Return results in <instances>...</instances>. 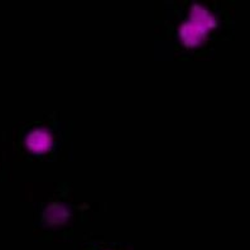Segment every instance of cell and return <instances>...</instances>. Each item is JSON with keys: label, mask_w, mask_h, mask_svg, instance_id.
<instances>
[{"label": "cell", "mask_w": 250, "mask_h": 250, "mask_svg": "<svg viewBox=\"0 0 250 250\" xmlns=\"http://www.w3.org/2000/svg\"><path fill=\"white\" fill-rule=\"evenodd\" d=\"M211 23L210 17L201 9H196L193 18L183 27V37L189 44H196L205 36Z\"/></svg>", "instance_id": "1"}, {"label": "cell", "mask_w": 250, "mask_h": 250, "mask_svg": "<svg viewBox=\"0 0 250 250\" xmlns=\"http://www.w3.org/2000/svg\"><path fill=\"white\" fill-rule=\"evenodd\" d=\"M51 146H52V138L46 130L37 129L32 131L27 138V146L34 153L47 152Z\"/></svg>", "instance_id": "2"}]
</instances>
